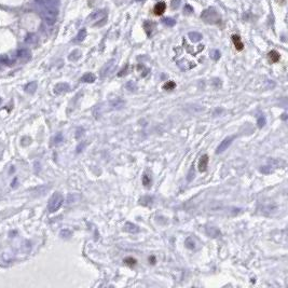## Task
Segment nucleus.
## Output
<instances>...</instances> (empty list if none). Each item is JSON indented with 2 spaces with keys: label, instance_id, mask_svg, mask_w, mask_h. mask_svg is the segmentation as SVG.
I'll return each mask as SVG.
<instances>
[{
  "label": "nucleus",
  "instance_id": "1",
  "mask_svg": "<svg viewBox=\"0 0 288 288\" xmlns=\"http://www.w3.org/2000/svg\"><path fill=\"white\" fill-rule=\"evenodd\" d=\"M107 11L105 9L95 10L88 18V22L92 23L93 27H101L107 23Z\"/></svg>",
  "mask_w": 288,
  "mask_h": 288
},
{
  "label": "nucleus",
  "instance_id": "2",
  "mask_svg": "<svg viewBox=\"0 0 288 288\" xmlns=\"http://www.w3.org/2000/svg\"><path fill=\"white\" fill-rule=\"evenodd\" d=\"M41 15L47 22V24L53 25L57 20V15H58V10L54 5H42Z\"/></svg>",
  "mask_w": 288,
  "mask_h": 288
},
{
  "label": "nucleus",
  "instance_id": "3",
  "mask_svg": "<svg viewBox=\"0 0 288 288\" xmlns=\"http://www.w3.org/2000/svg\"><path fill=\"white\" fill-rule=\"evenodd\" d=\"M201 18L204 21L205 23L207 24H212V25H216L219 24L220 21H221V16L214 8H208L206 10H204L201 14Z\"/></svg>",
  "mask_w": 288,
  "mask_h": 288
},
{
  "label": "nucleus",
  "instance_id": "4",
  "mask_svg": "<svg viewBox=\"0 0 288 288\" xmlns=\"http://www.w3.org/2000/svg\"><path fill=\"white\" fill-rule=\"evenodd\" d=\"M63 203H64V197L62 193L59 192H55L54 194L52 195L51 199L49 200V204H48V210L50 213H55L57 212L61 207H62Z\"/></svg>",
  "mask_w": 288,
  "mask_h": 288
},
{
  "label": "nucleus",
  "instance_id": "5",
  "mask_svg": "<svg viewBox=\"0 0 288 288\" xmlns=\"http://www.w3.org/2000/svg\"><path fill=\"white\" fill-rule=\"evenodd\" d=\"M116 59H110L108 63L104 65L103 68L101 69V78H106V77L110 76L111 74L113 72L114 68H116Z\"/></svg>",
  "mask_w": 288,
  "mask_h": 288
},
{
  "label": "nucleus",
  "instance_id": "6",
  "mask_svg": "<svg viewBox=\"0 0 288 288\" xmlns=\"http://www.w3.org/2000/svg\"><path fill=\"white\" fill-rule=\"evenodd\" d=\"M234 138H235V136H228V137L224 138L223 141H222L221 143L219 144V146L217 147V150H216L217 154L224 152V151H226L227 149H228V148L231 146V144H232V141H233Z\"/></svg>",
  "mask_w": 288,
  "mask_h": 288
},
{
  "label": "nucleus",
  "instance_id": "7",
  "mask_svg": "<svg viewBox=\"0 0 288 288\" xmlns=\"http://www.w3.org/2000/svg\"><path fill=\"white\" fill-rule=\"evenodd\" d=\"M70 90V86H69L68 83L66 82H61V83H57L56 85L54 86V93L56 95H61V94H64L66 92H68Z\"/></svg>",
  "mask_w": 288,
  "mask_h": 288
},
{
  "label": "nucleus",
  "instance_id": "8",
  "mask_svg": "<svg viewBox=\"0 0 288 288\" xmlns=\"http://www.w3.org/2000/svg\"><path fill=\"white\" fill-rule=\"evenodd\" d=\"M16 56L23 62H27L31 58V52L27 49H21L16 52Z\"/></svg>",
  "mask_w": 288,
  "mask_h": 288
},
{
  "label": "nucleus",
  "instance_id": "9",
  "mask_svg": "<svg viewBox=\"0 0 288 288\" xmlns=\"http://www.w3.org/2000/svg\"><path fill=\"white\" fill-rule=\"evenodd\" d=\"M109 106L113 110H121L125 106V101H123L122 98H114L109 103Z\"/></svg>",
  "mask_w": 288,
  "mask_h": 288
},
{
  "label": "nucleus",
  "instance_id": "10",
  "mask_svg": "<svg viewBox=\"0 0 288 288\" xmlns=\"http://www.w3.org/2000/svg\"><path fill=\"white\" fill-rule=\"evenodd\" d=\"M208 155L207 154H203L199 160V163H197V167H199V170L201 173L206 172L207 170V165H208Z\"/></svg>",
  "mask_w": 288,
  "mask_h": 288
},
{
  "label": "nucleus",
  "instance_id": "11",
  "mask_svg": "<svg viewBox=\"0 0 288 288\" xmlns=\"http://www.w3.org/2000/svg\"><path fill=\"white\" fill-rule=\"evenodd\" d=\"M205 232H206V234L209 237H214V239L219 237L220 235H221L220 230L218 229V228H216V227H207Z\"/></svg>",
  "mask_w": 288,
  "mask_h": 288
},
{
  "label": "nucleus",
  "instance_id": "12",
  "mask_svg": "<svg viewBox=\"0 0 288 288\" xmlns=\"http://www.w3.org/2000/svg\"><path fill=\"white\" fill-rule=\"evenodd\" d=\"M165 9H166V5L163 1H160V2H158L154 5L153 12H154L155 15H162L165 12Z\"/></svg>",
  "mask_w": 288,
  "mask_h": 288
},
{
  "label": "nucleus",
  "instance_id": "13",
  "mask_svg": "<svg viewBox=\"0 0 288 288\" xmlns=\"http://www.w3.org/2000/svg\"><path fill=\"white\" fill-rule=\"evenodd\" d=\"M123 229H124V231L128 232V233H137V232H139V228H138V226L132 223V222H125Z\"/></svg>",
  "mask_w": 288,
  "mask_h": 288
},
{
  "label": "nucleus",
  "instance_id": "14",
  "mask_svg": "<svg viewBox=\"0 0 288 288\" xmlns=\"http://www.w3.org/2000/svg\"><path fill=\"white\" fill-rule=\"evenodd\" d=\"M96 80V77L94 74L92 72H86L82 76V78L80 79L81 82H84V83H93L94 81Z\"/></svg>",
  "mask_w": 288,
  "mask_h": 288
},
{
  "label": "nucleus",
  "instance_id": "15",
  "mask_svg": "<svg viewBox=\"0 0 288 288\" xmlns=\"http://www.w3.org/2000/svg\"><path fill=\"white\" fill-rule=\"evenodd\" d=\"M232 41H233L234 47H235V49H237V51H242V50L244 49V45H243V42L241 41L240 36L233 35V36H232Z\"/></svg>",
  "mask_w": 288,
  "mask_h": 288
},
{
  "label": "nucleus",
  "instance_id": "16",
  "mask_svg": "<svg viewBox=\"0 0 288 288\" xmlns=\"http://www.w3.org/2000/svg\"><path fill=\"white\" fill-rule=\"evenodd\" d=\"M37 82L36 81H31L29 82V83H27L26 85H25V92L28 94H34L35 92H36V90H37Z\"/></svg>",
  "mask_w": 288,
  "mask_h": 288
},
{
  "label": "nucleus",
  "instance_id": "17",
  "mask_svg": "<svg viewBox=\"0 0 288 288\" xmlns=\"http://www.w3.org/2000/svg\"><path fill=\"white\" fill-rule=\"evenodd\" d=\"M185 246L187 247L188 249H190V250H194L195 248H197V243H195V240L193 239L192 237H189L186 239L185 241Z\"/></svg>",
  "mask_w": 288,
  "mask_h": 288
},
{
  "label": "nucleus",
  "instance_id": "18",
  "mask_svg": "<svg viewBox=\"0 0 288 288\" xmlns=\"http://www.w3.org/2000/svg\"><path fill=\"white\" fill-rule=\"evenodd\" d=\"M35 2H37L40 5H54V7H57L59 3V0H35Z\"/></svg>",
  "mask_w": 288,
  "mask_h": 288
},
{
  "label": "nucleus",
  "instance_id": "19",
  "mask_svg": "<svg viewBox=\"0 0 288 288\" xmlns=\"http://www.w3.org/2000/svg\"><path fill=\"white\" fill-rule=\"evenodd\" d=\"M81 57V52L79 50H74V51L68 55V59L71 62H77Z\"/></svg>",
  "mask_w": 288,
  "mask_h": 288
},
{
  "label": "nucleus",
  "instance_id": "20",
  "mask_svg": "<svg viewBox=\"0 0 288 288\" xmlns=\"http://www.w3.org/2000/svg\"><path fill=\"white\" fill-rule=\"evenodd\" d=\"M188 36H189V39L191 40L192 42H199L200 40L202 39V35L200 34V32H197V31L189 32Z\"/></svg>",
  "mask_w": 288,
  "mask_h": 288
},
{
  "label": "nucleus",
  "instance_id": "21",
  "mask_svg": "<svg viewBox=\"0 0 288 288\" xmlns=\"http://www.w3.org/2000/svg\"><path fill=\"white\" fill-rule=\"evenodd\" d=\"M268 57H269V59H270V62H272V63L278 62V61H280V58H281L280 54H278L276 51H274V50H273V51H271V52H269Z\"/></svg>",
  "mask_w": 288,
  "mask_h": 288
},
{
  "label": "nucleus",
  "instance_id": "22",
  "mask_svg": "<svg viewBox=\"0 0 288 288\" xmlns=\"http://www.w3.org/2000/svg\"><path fill=\"white\" fill-rule=\"evenodd\" d=\"M152 28H153V23L152 22H149V21H147V22L144 23V29H145V31L147 32V35L150 37L151 34H152Z\"/></svg>",
  "mask_w": 288,
  "mask_h": 288
},
{
  "label": "nucleus",
  "instance_id": "23",
  "mask_svg": "<svg viewBox=\"0 0 288 288\" xmlns=\"http://www.w3.org/2000/svg\"><path fill=\"white\" fill-rule=\"evenodd\" d=\"M151 184H152V180H151L150 176L148 175L147 173H145L143 176V185L145 186L146 188H150Z\"/></svg>",
  "mask_w": 288,
  "mask_h": 288
},
{
  "label": "nucleus",
  "instance_id": "24",
  "mask_svg": "<svg viewBox=\"0 0 288 288\" xmlns=\"http://www.w3.org/2000/svg\"><path fill=\"white\" fill-rule=\"evenodd\" d=\"M162 23L165 25V26H168V27H173V26H175L176 24V21L173 18V17H164L162 20Z\"/></svg>",
  "mask_w": 288,
  "mask_h": 288
},
{
  "label": "nucleus",
  "instance_id": "25",
  "mask_svg": "<svg viewBox=\"0 0 288 288\" xmlns=\"http://www.w3.org/2000/svg\"><path fill=\"white\" fill-rule=\"evenodd\" d=\"M141 205H145V206H149V205L152 204L153 202V197H143L141 200H139Z\"/></svg>",
  "mask_w": 288,
  "mask_h": 288
},
{
  "label": "nucleus",
  "instance_id": "26",
  "mask_svg": "<svg viewBox=\"0 0 288 288\" xmlns=\"http://www.w3.org/2000/svg\"><path fill=\"white\" fill-rule=\"evenodd\" d=\"M85 37H86V30H85V29H81L79 32H78L77 37L74 38V42H81V41H83V40L85 39Z\"/></svg>",
  "mask_w": 288,
  "mask_h": 288
},
{
  "label": "nucleus",
  "instance_id": "27",
  "mask_svg": "<svg viewBox=\"0 0 288 288\" xmlns=\"http://www.w3.org/2000/svg\"><path fill=\"white\" fill-rule=\"evenodd\" d=\"M63 141H64V136H63L62 133H57L56 135L54 136V138H53V145L55 146L62 144Z\"/></svg>",
  "mask_w": 288,
  "mask_h": 288
},
{
  "label": "nucleus",
  "instance_id": "28",
  "mask_svg": "<svg viewBox=\"0 0 288 288\" xmlns=\"http://www.w3.org/2000/svg\"><path fill=\"white\" fill-rule=\"evenodd\" d=\"M266 124V117L263 116V114H260V116L257 118V125H258V127L262 128L264 125Z\"/></svg>",
  "mask_w": 288,
  "mask_h": 288
},
{
  "label": "nucleus",
  "instance_id": "29",
  "mask_svg": "<svg viewBox=\"0 0 288 288\" xmlns=\"http://www.w3.org/2000/svg\"><path fill=\"white\" fill-rule=\"evenodd\" d=\"M273 170H274L273 166L268 164V165H264V166H261L260 172L262 173V174H271V173L273 172Z\"/></svg>",
  "mask_w": 288,
  "mask_h": 288
},
{
  "label": "nucleus",
  "instance_id": "30",
  "mask_svg": "<svg viewBox=\"0 0 288 288\" xmlns=\"http://www.w3.org/2000/svg\"><path fill=\"white\" fill-rule=\"evenodd\" d=\"M175 88H176V83L174 81H167L163 85V89H164L165 91H170V90H174Z\"/></svg>",
  "mask_w": 288,
  "mask_h": 288
},
{
  "label": "nucleus",
  "instance_id": "31",
  "mask_svg": "<svg viewBox=\"0 0 288 288\" xmlns=\"http://www.w3.org/2000/svg\"><path fill=\"white\" fill-rule=\"evenodd\" d=\"M123 262L125 264H127V266H135V264L137 263V260H136L135 258H133V257H127V258L124 259Z\"/></svg>",
  "mask_w": 288,
  "mask_h": 288
},
{
  "label": "nucleus",
  "instance_id": "32",
  "mask_svg": "<svg viewBox=\"0 0 288 288\" xmlns=\"http://www.w3.org/2000/svg\"><path fill=\"white\" fill-rule=\"evenodd\" d=\"M125 88H126V90H128L130 92H133V91H136V90H137V85H136V83L133 81H128L127 83L125 84Z\"/></svg>",
  "mask_w": 288,
  "mask_h": 288
},
{
  "label": "nucleus",
  "instance_id": "33",
  "mask_svg": "<svg viewBox=\"0 0 288 288\" xmlns=\"http://www.w3.org/2000/svg\"><path fill=\"white\" fill-rule=\"evenodd\" d=\"M210 57H212L214 61H218L220 58V51L219 50H213L210 52Z\"/></svg>",
  "mask_w": 288,
  "mask_h": 288
},
{
  "label": "nucleus",
  "instance_id": "34",
  "mask_svg": "<svg viewBox=\"0 0 288 288\" xmlns=\"http://www.w3.org/2000/svg\"><path fill=\"white\" fill-rule=\"evenodd\" d=\"M101 2H103V0H89V1H88V5L91 8H95L98 5H101Z\"/></svg>",
  "mask_w": 288,
  "mask_h": 288
},
{
  "label": "nucleus",
  "instance_id": "35",
  "mask_svg": "<svg viewBox=\"0 0 288 288\" xmlns=\"http://www.w3.org/2000/svg\"><path fill=\"white\" fill-rule=\"evenodd\" d=\"M180 3H181V0H172V1H170V8H172L173 10L178 9V8L180 7Z\"/></svg>",
  "mask_w": 288,
  "mask_h": 288
},
{
  "label": "nucleus",
  "instance_id": "36",
  "mask_svg": "<svg viewBox=\"0 0 288 288\" xmlns=\"http://www.w3.org/2000/svg\"><path fill=\"white\" fill-rule=\"evenodd\" d=\"M0 61L5 65H12L13 64V59H11L9 56H2L0 58Z\"/></svg>",
  "mask_w": 288,
  "mask_h": 288
},
{
  "label": "nucleus",
  "instance_id": "37",
  "mask_svg": "<svg viewBox=\"0 0 288 288\" xmlns=\"http://www.w3.org/2000/svg\"><path fill=\"white\" fill-rule=\"evenodd\" d=\"M36 40H37L36 36L30 34V35H28L27 38L25 39V42H27V43H35V42H36Z\"/></svg>",
  "mask_w": 288,
  "mask_h": 288
},
{
  "label": "nucleus",
  "instance_id": "38",
  "mask_svg": "<svg viewBox=\"0 0 288 288\" xmlns=\"http://www.w3.org/2000/svg\"><path fill=\"white\" fill-rule=\"evenodd\" d=\"M61 237H71V231H69V230H67V229H64V230H62L61 231Z\"/></svg>",
  "mask_w": 288,
  "mask_h": 288
},
{
  "label": "nucleus",
  "instance_id": "39",
  "mask_svg": "<svg viewBox=\"0 0 288 288\" xmlns=\"http://www.w3.org/2000/svg\"><path fill=\"white\" fill-rule=\"evenodd\" d=\"M184 13H185V14H187V15L191 14V13H193V8H192L191 5H187L185 7V9H184Z\"/></svg>",
  "mask_w": 288,
  "mask_h": 288
},
{
  "label": "nucleus",
  "instance_id": "40",
  "mask_svg": "<svg viewBox=\"0 0 288 288\" xmlns=\"http://www.w3.org/2000/svg\"><path fill=\"white\" fill-rule=\"evenodd\" d=\"M84 133V128L83 127H78L77 128V132H76V138L77 139H79L80 137H81L82 135H83Z\"/></svg>",
  "mask_w": 288,
  "mask_h": 288
},
{
  "label": "nucleus",
  "instance_id": "41",
  "mask_svg": "<svg viewBox=\"0 0 288 288\" xmlns=\"http://www.w3.org/2000/svg\"><path fill=\"white\" fill-rule=\"evenodd\" d=\"M22 146H27V145H29L30 144V141H31V139H30V137H23L22 138Z\"/></svg>",
  "mask_w": 288,
  "mask_h": 288
},
{
  "label": "nucleus",
  "instance_id": "42",
  "mask_svg": "<svg viewBox=\"0 0 288 288\" xmlns=\"http://www.w3.org/2000/svg\"><path fill=\"white\" fill-rule=\"evenodd\" d=\"M127 68H128V65H125V67H124L122 70H121L120 72L118 74V76L119 77H122V76H124V74H126V72H127Z\"/></svg>",
  "mask_w": 288,
  "mask_h": 288
},
{
  "label": "nucleus",
  "instance_id": "43",
  "mask_svg": "<svg viewBox=\"0 0 288 288\" xmlns=\"http://www.w3.org/2000/svg\"><path fill=\"white\" fill-rule=\"evenodd\" d=\"M84 146H85V143H81V144H79V146L77 147V153H80L81 152L82 150H83V148H84Z\"/></svg>",
  "mask_w": 288,
  "mask_h": 288
},
{
  "label": "nucleus",
  "instance_id": "44",
  "mask_svg": "<svg viewBox=\"0 0 288 288\" xmlns=\"http://www.w3.org/2000/svg\"><path fill=\"white\" fill-rule=\"evenodd\" d=\"M192 174H194V170H193V168H191V170H190L189 175H188V180H189V181L192 179V177H194V176H192Z\"/></svg>",
  "mask_w": 288,
  "mask_h": 288
},
{
  "label": "nucleus",
  "instance_id": "45",
  "mask_svg": "<svg viewBox=\"0 0 288 288\" xmlns=\"http://www.w3.org/2000/svg\"><path fill=\"white\" fill-rule=\"evenodd\" d=\"M16 180H17V179H16V178H15V179H14V181L12 182V187H13V188L15 187V182H16Z\"/></svg>",
  "mask_w": 288,
  "mask_h": 288
},
{
  "label": "nucleus",
  "instance_id": "46",
  "mask_svg": "<svg viewBox=\"0 0 288 288\" xmlns=\"http://www.w3.org/2000/svg\"><path fill=\"white\" fill-rule=\"evenodd\" d=\"M282 118H283V120H286V113H284L283 117H282Z\"/></svg>",
  "mask_w": 288,
  "mask_h": 288
},
{
  "label": "nucleus",
  "instance_id": "47",
  "mask_svg": "<svg viewBox=\"0 0 288 288\" xmlns=\"http://www.w3.org/2000/svg\"><path fill=\"white\" fill-rule=\"evenodd\" d=\"M1 101H2V99H1V98H0V103H1Z\"/></svg>",
  "mask_w": 288,
  "mask_h": 288
},
{
  "label": "nucleus",
  "instance_id": "48",
  "mask_svg": "<svg viewBox=\"0 0 288 288\" xmlns=\"http://www.w3.org/2000/svg\"><path fill=\"white\" fill-rule=\"evenodd\" d=\"M136 1H141V0H136Z\"/></svg>",
  "mask_w": 288,
  "mask_h": 288
}]
</instances>
